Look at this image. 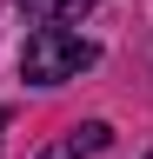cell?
Masks as SVG:
<instances>
[{
    "label": "cell",
    "instance_id": "cell-3",
    "mask_svg": "<svg viewBox=\"0 0 153 159\" xmlns=\"http://www.w3.org/2000/svg\"><path fill=\"white\" fill-rule=\"evenodd\" d=\"M100 0H27V20H40V27H53V20H80L93 13Z\"/></svg>",
    "mask_w": 153,
    "mask_h": 159
},
{
    "label": "cell",
    "instance_id": "cell-1",
    "mask_svg": "<svg viewBox=\"0 0 153 159\" xmlns=\"http://www.w3.org/2000/svg\"><path fill=\"white\" fill-rule=\"evenodd\" d=\"M93 60H100V47L67 27H33L27 47H20V80L27 86H60V80H80Z\"/></svg>",
    "mask_w": 153,
    "mask_h": 159
},
{
    "label": "cell",
    "instance_id": "cell-2",
    "mask_svg": "<svg viewBox=\"0 0 153 159\" xmlns=\"http://www.w3.org/2000/svg\"><path fill=\"white\" fill-rule=\"evenodd\" d=\"M107 139H113V126H107V119H80V126H67V133L53 139L40 159H93Z\"/></svg>",
    "mask_w": 153,
    "mask_h": 159
},
{
    "label": "cell",
    "instance_id": "cell-4",
    "mask_svg": "<svg viewBox=\"0 0 153 159\" xmlns=\"http://www.w3.org/2000/svg\"><path fill=\"white\" fill-rule=\"evenodd\" d=\"M146 159H153V152H146Z\"/></svg>",
    "mask_w": 153,
    "mask_h": 159
}]
</instances>
